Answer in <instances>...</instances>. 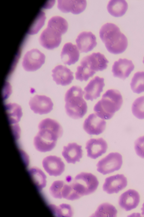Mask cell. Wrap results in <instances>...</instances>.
<instances>
[{
    "instance_id": "1",
    "label": "cell",
    "mask_w": 144,
    "mask_h": 217,
    "mask_svg": "<svg viewBox=\"0 0 144 217\" xmlns=\"http://www.w3.org/2000/svg\"><path fill=\"white\" fill-rule=\"evenodd\" d=\"M39 131L33 140V144L38 151H50L56 146L58 139L63 133V128L56 121L50 118L42 120L38 124Z\"/></svg>"
},
{
    "instance_id": "2",
    "label": "cell",
    "mask_w": 144,
    "mask_h": 217,
    "mask_svg": "<svg viewBox=\"0 0 144 217\" xmlns=\"http://www.w3.org/2000/svg\"><path fill=\"white\" fill-rule=\"evenodd\" d=\"M68 28V23L65 19L60 16L52 17L40 36V45L49 50L57 47L61 42L62 35L66 32Z\"/></svg>"
},
{
    "instance_id": "3",
    "label": "cell",
    "mask_w": 144,
    "mask_h": 217,
    "mask_svg": "<svg viewBox=\"0 0 144 217\" xmlns=\"http://www.w3.org/2000/svg\"><path fill=\"white\" fill-rule=\"evenodd\" d=\"M99 36L108 51L111 53H122L127 47V37L114 24L108 23L103 25L100 30Z\"/></svg>"
},
{
    "instance_id": "4",
    "label": "cell",
    "mask_w": 144,
    "mask_h": 217,
    "mask_svg": "<svg viewBox=\"0 0 144 217\" xmlns=\"http://www.w3.org/2000/svg\"><path fill=\"white\" fill-rule=\"evenodd\" d=\"M123 102L122 96L118 90H108L103 94L101 99L94 105L93 110L100 118L110 119L120 109Z\"/></svg>"
},
{
    "instance_id": "5",
    "label": "cell",
    "mask_w": 144,
    "mask_h": 217,
    "mask_svg": "<svg viewBox=\"0 0 144 217\" xmlns=\"http://www.w3.org/2000/svg\"><path fill=\"white\" fill-rule=\"evenodd\" d=\"M84 94L81 88L77 86H72L66 92L65 109L70 117L75 119H80L87 113L88 107L83 98Z\"/></svg>"
},
{
    "instance_id": "6",
    "label": "cell",
    "mask_w": 144,
    "mask_h": 217,
    "mask_svg": "<svg viewBox=\"0 0 144 217\" xmlns=\"http://www.w3.org/2000/svg\"><path fill=\"white\" fill-rule=\"evenodd\" d=\"M70 183L80 198L94 193L97 189L99 182L97 177L92 173L82 172L77 175Z\"/></svg>"
},
{
    "instance_id": "7",
    "label": "cell",
    "mask_w": 144,
    "mask_h": 217,
    "mask_svg": "<svg viewBox=\"0 0 144 217\" xmlns=\"http://www.w3.org/2000/svg\"><path fill=\"white\" fill-rule=\"evenodd\" d=\"M122 156L117 152L111 153L97 164V170L104 175L119 170L122 164Z\"/></svg>"
},
{
    "instance_id": "8",
    "label": "cell",
    "mask_w": 144,
    "mask_h": 217,
    "mask_svg": "<svg viewBox=\"0 0 144 217\" xmlns=\"http://www.w3.org/2000/svg\"><path fill=\"white\" fill-rule=\"evenodd\" d=\"M108 63V61L104 55L98 52H93L83 57L80 64L88 71L95 74L96 72L106 69Z\"/></svg>"
},
{
    "instance_id": "9",
    "label": "cell",
    "mask_w": 144,
    "mask_h": 217,
    "mask_svg": "<svg viewBox=\"0 0 144 217\" xmlns=\"http://www.w3.org/2000/svg\"><path fill=\"white\" fill-rule=\"evenodd\" d=\"M45 55L39 50L33 49L27 51L24 55L22 66L27 71H33L40 68L45 62Z\"/></svg>"
},
{
    "instance_id": "10",
    "label": "cell",
    "mask_w": 144,
    "mask_h": 217,
    "mask_svg": "<svg viewBox=\"0 0 144 217\" xmlns=\"http://www.w3.org/2000/svg\"><path fill=\"white\" fill-rule=\"evenodd\" d=\"M30 109L35 114L42 115L50 112L53 103L50 98L45 95H36L29 102Z\"/></svg>"
},
{
    "instance_id": "11",
    "label": "cell",
    "mask_w": 144,
    "mask_h": 217,
    "mask_svg": "<svg viewBox=\"0 0 144 217\" xmlns=\"http://www.w3.org/2000/svg\"><path fill=\"white\" fill-rule=\"evenodd\" d=\"M106 122L95 114H90L85 120L83 125L84 131L88 134L98 135L104 131Z\"/></svg>"
},
{
    "instance_id": "12",
    "label": "cell",
    "mask_w": 144,
    "mask_h": 217,
    "mask_svg": "<svg viewBox=\"0 0 144 217\" xmlns=\"http://www.w3.org/2000/svg\"><path fill=\"white\" fill-rule=\"evenodd\" d=\"M127 185L126 178L123 174H117L106 178L103 189L108 194L117 193L124 189Z\"/></svg>"
},
{
    "instance_id": "13",
    "label": "cell",
    "mask_w": 144,
    "mask_h": 217,
    "mask_svg": "<svg viewBox=\"0 0 144 217\" xmlns=\"http://www.w3.org/2000/svg\"><path fill=\"white\" fill-rule=\"evenodd\" d=\"M42 164L44 169L50 176H60L64 170V163L60 158L55 156H49L44 158Z\"/></svg>"
},
{
    "instance_id": "14",
    "label": "cell",
    "mask_w": 144,
    "mask_h": 217,
    "mask_svg": "<svg viewBox=\"0 0 144 217\" xmlns=\"http://www.w3.org/2000/svg\"><path fill=\"white\" fill-rule=\"evenodd\" d=\"M105 86L104 79L98 76L95 77L84 88V97L87 100L92 101L100 96Z\"/></svg>"
},
{
    "instance_id": "15",
    "label": "cell",
    "mask_w": 144,
    "mask_h": 217,
    "mask_svg": "<svg viewBox=\"0 0 144 217\" xmlns=\"http://www.w3.org/2000/svg\"><path fill=\"white\" fill-rule=\"evenodd\" d=\"M108 147L106 141L102 138H92L86 143V149L87 156L95 159L105 153Z\"/></svg>"
},
{
    "instance_id": "16",
    "label": "cell",
    "mask_w": 144,
    "mask_h": 217,
    "mask_svg": "<svg viewBox=\"0 0 144 217\" xmlns=\"http://www.w3.org/2000/svg\"><path fill=\"white\" fill-rule=\"evenodd\" d=\"M140 202L139 193L133 189H129L119 197L118 203L119 206L128 211L135 208Z\"/></svg>"
},
{
    "instance_id": "17",
    "label": "cell",
    "mask_w": 144,
    "mask_h": 217,
    "mask_svg": "<svg viewBox=\"0 0 144 217\" xmlns=\"http://www.w3.org/2000/svg\"><path fill=\"white\" fill-rule=\"evenodd\" d=\"M134 68V65L131 60L119 58L114 62L112 71L114 77L124 80L129 76Z\"/></svg>"
},
{
    "instance_id": "18",
    "label": "cell",
    "mask_w": 144,
    "mask_h": 217,
    "mask_svg": "<svg viewBox=\"0 0 144 217\" xmlns=\"http://www.w3.org/2000/svg\"><path fill=\"white\" fill-rule=\"evenodd\" d=\"M87 5L85 0H58L57 8L64 13L78 14L83 12Z\"/></svg>"
},
{
    "instance_id": "19",
    "label": "cell",
    "mask_w": 144,
    "mask_h": 217,
    "mask_svg": "<svg viewBox=\"0 0 144 217\" xmlns=\"http://www.w3.org/2000/svg\"><path fill=\"white\" fill-rule=\"evenodd\" d=\"M76 42L81 53L90 51L97 45L96 37L91 32H82L78 36Z\"/></svg>"
},
{
    "instance_id": "20",
    "label": "cell",
    "mask_w": 144,
    "mask_h": 217,
    "mask_svg": "<svg viewBox=\"0 0 144 217\" xmlns=\"http://www.w3.org/2000/svg\"><path fill=\"white\" fill-rule=\"evenodd\" d=\"M53 80L57 84L66 86L70 84L74 79L73 72L65 66H56L52 71Z\"/></svg>"
},
{
    "instance_id": "21",
    "label": "cell",
    "mask_w": 144,
    "mask_h": 217,
    "mask_svg": "<svg viewBox=\"0 0 144 217\" xmlns=\"http://www.w3.org/2000/svg\"><path fill=\"white\" fill-rule=\"evenodd\" d=\"M80 55L79 50L75 45L67 42L63 46L60 55L63 63L70 65L78 61Z\"/></svg>"
},
{
    "instance_id": "22",
    "label": "cell",
    "mask_w": 144,
    "mask_h": 217,
    "mask_svg": "<svg viewBox=\"0 0 144 217\" xmlns=\"http://www.w3.org/2000/svg\"><path fill=\"white\" fill-rule=\"evenodd\" d=\"M82 147L76 143H69L63 147L62 155L68 163L74 164L80 161L82 156Z\"/></svg>"
},
{
    "instance_id": "23",
    "label": "cell",
    "mask_w": 144,
    "mask_h": 217,
    "mask_svg": "<svg viewBox=\"0 0 144 217\" xmlns=\"http://www.w3.org/2000/svg\"><path fill=\"white\" fill-rule=\"evenodd\" d=\"M128 4L124 0H111L107 6L108 12L112 16L116 17L123 15L128 8Z\"/></svg>"
},
{
    "instance_id": "24",
    "label": "cell",
    "mask_w": 144,
    "mask_h": 217,
    "mask_svg": "<svg viewBox=\"0 0 144 217\" xmlns=\"http://www.w3.org/2000/svg\"><path fill=\"white\" fill-rule=\"evenodd\" d=\"M5 107L10 124L18 123L22 115L20 106L15 103H10L5 104Z\"/></svg>"
},
{
    "instance_id": "25",
    "label": "cell",
    "mask_w": 144,
    "mask_h": 217,
    "mask_svg": "<svg viewBox=\"0 0 144 217\" xmlns=\"http://www.w3.org/2000/svg\"><path fill=\"white\" fill-rule=\"evenodd\" d=\"M28 172L38 190L41 191L46 184V177L44 173L35 167L30 168Z\"/></svg>"
},
{
    "instance_id": "26",
    "label": "cell",
    "mask_w": 144,
    "mask_h": 217,
    "mask_svg": "<svg viewBox=\"0 0 144 217\" xmlns=\"http://www.w3.org/2000/svg\"><path fill=\"white\" fill-rule=\"evenodd\" d=\"M117 210L115 206L108 203H104L100 205L95 212L91 217H115Z\"/></svg>"
},
{
    "instance_id": "27",
    "label": "cell",
    "mask_w": 144,
    "mask_h": 217,
    "mask_svg": "<svg viewBox=\"0 0 144 217\" xmlns=\"http://www.w3.org/2000/svg\"><path fill=\"white\" fill-rule=\"evenodd\" d=\"M53 214L57 217H72L73 212L71 206L68 204L62 203L58 206L54 204L48 206Z\"/></svg>"
},
{
    "instance_id": "28",
    "label": "cell",
    "mask_w": 144,
    "mask_h": 217,
    "mask_svg": "<svg viewBox=\"0 0 144 217\" xmlns=\"http://www.w3.org/2000/svg\"><path fill=\"white\" fill-rule=\"evenodd\" d=\"M133 91L137 94L144 92V72L136 73L133 77L130 83Z\"/></svg>"
},
{
    "instance_id": "29",
    "label": "cell",
    "mask_w": 144,
    "mask_h": 217,
    "mask_svg": "<svg viewBox=\"0 0 144 217\" xmlns=\"http://www.w3.org/2000/svg\"><path fill=\"white\" fill-rule=\"evenodd\" d=\"M132 112L133 115L139 119H144V96L136 99L132 104Z\"/></svg>"
},
{
    "instance_id": "30",
    "label": "cell",
    "mask_w": 144,
    "mask_h": 217,
    "mask_svg": "<svg viewBox=\"0 0 144 217\" xmlns=\"http://www.w3.org/2000/svg\"><path fill=\"white\" fill-rule=\"evenodd\" d=\"M64 182L62 181L58 180L54 181L49 189L51 195L54 198L61 199L62 198L61 192Z\"/></svg>"
},
{
    "instance_id": "31",
    "label": "cell",
    "mask_w": 144,
    "mask_h": 217,
    "mask_svg": "<svg viewBox=\"0 0 144 217\" xmlns=\"http://www.w3.org/2000/svg\"><path fill=\"white\" fill-rule=\"evenodd\" d=\"M45 18V13L43 12H40L37 17V20H36L32 27L28 31L27 33L32 35L37 33L44 25Z\"/></svg>"
},
{
    "instance_id": "32",
    "label": "cell",
    "mask_w": 144,
    "mask_h": 217,
    "mask_svg": "<svg viewBox=\"0 0 144 217\" xmlns=\"http://www.w3.org/2000/svg\"><path fill=\"white\" fill-rule=\"evenodd\" d=\"M134 148L136 154L144 159V136L140 137L135 141Z\"/></svg>"
},
{
    "instance_id": "33",
    "label": "cell",
    "mask_w": 144,
    "mask_h": 217,
    "mask_svg": "<svg viewBox=\"0 0 144 217\" xmlns=\"http://www.w3.org/2000/svg\"><path fill=\"white\" fill-rule=\"evenodd\" d=\"M141 209L142 211L141 214L142 215L144 216V202L142 205V207Z\"/></svg>"
},
{
    "instance_id": "34",
    "label": "cell",
    "mask_w": 144,
    "mask_h": 217,
    "mask_svg": "<svg viewBox=\"0 0 144 217\" xmlns=\"http://www.w3.org/2000/svg\"><path fill=\"white\" fill-rule=\"evenodd\" d=\"M143 63L144 64V58H143Z\"/></svg>"
}]
</instances>
